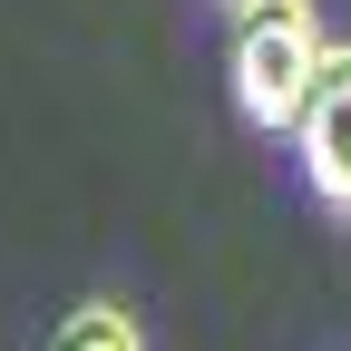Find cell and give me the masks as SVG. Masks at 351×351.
<instances>
[{
  "instance_id": "3957f363",
  "label": "cell",
  "mask_w": 351,
  "mask_h": 351,
  "mask_svg": "<svg viewBox=\"0 0 351 351\" xmlns=\"http://www.w3.org/2000/svg\"><path fill=\"white\" fill-rule=\"evenodd\" d=\"M49 351H147V332H137V313H127L117 293H88V302H69V313H59Z\"/></svg>"
},
{
  "instance_id": "6da1fadb",
  "label": "cell",
  "mask_w": 351,
  "mask_h": 351,
  "mask_svg": "<svg viewBox=\"0 0 351 351\" xmlns=\"http://www.w3.org/2000/svg\"><path fill=\"white\" fill-rule=\"evenodd\" d=\"M322 59H332L322 0H244V10H225V98L254 137H293L302 98L322 88Z\"/></svg>"
},
{
  "instance_id": "277c9868",
  "label": "cell",
  "mask_w": 351,
  "mask_h": 351,
  "mask_svg": "<svg viewBox=\"0 0 351 351\" xmlns=\"http://www.w3.org/2000/svg\"><path fill=\"white\" fill-rule=\"evenodd\" d=\"M225 10H244V0H225Z\"/></svg>"
},
{
  "instance_id": "7a4b0ae2",
  "label": "cell",
  "mask_w": 351,
  "mask_h": 351,
  "mask_svg": "<svg viewBox=\"0 0 351 351\" xmlns=\"http://www.w3.org/2000/svg\"><path fill=\"white\" fill-rule=\"evenodd\" d=\"M293 166H302V186H313V205L351 225V39H332L322 88L293 117Z\"/></svg>"
}]
</instances>
